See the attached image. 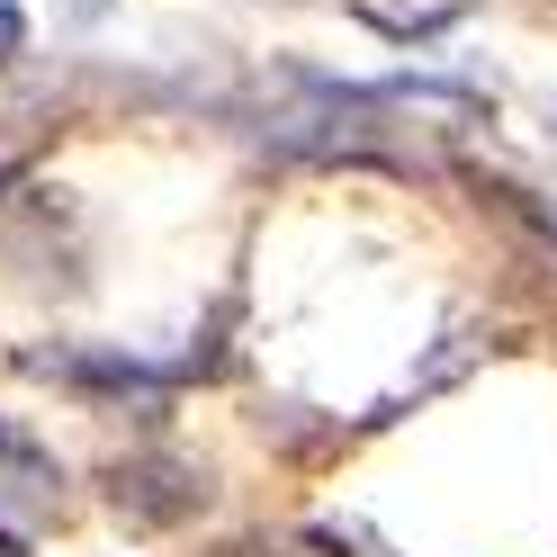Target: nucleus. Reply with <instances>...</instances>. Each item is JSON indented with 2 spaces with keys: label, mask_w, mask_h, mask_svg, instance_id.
Wrapping results in <instances>:
<instances>
[{
  "label": "nucleus",
  "mask_w": 557,
  "mask_h": 557,
  "mask_svg": "<svg viewBox=\"0 0 557 557\" xmlns=\"http://www.w3.org/2000/svg\"><path fill=\"white\" fill-rule=\"evenodd\" d=\"M117 485V512H135V521H189L198 504H207V476L189 468V459H162V449H145V459H117L109 468Z\"/></svg>",
  "instance_id": "nucleus-2"
},
{
  "label": "nucleus",
  "mask_w": 557,
  "mask_h": 557,
  "mask_svg": "<svg viewBox=\"0 0 557 557\" xmlns=\"http://www.w3.org/2000/svg\"><path fill=\"white\" fill-rule=\"evenodd\" d=\"M27 46V18H18V0H0V63H10Z\"/></svg>",
  "instance_id": "nucleus-5"
},
{
  "label": "nucleus",
  "mask_w": 557,
  "mask_h": 557,
  "mask_svg": "<svg viewBox=\"0 0 557 557\" xmlns=\"http://www.w3.org/2000/svg\"><path fill=\"white\" fill-rule=\"evenodd\" d=\"M495 198H504V207H512V216L531 225L540 243H557V198H531V189H504V181H495Z\"/></svg>",
  "instance_id": "nucleus-4"
},
{
  "label": "nucleus",
  "mask_w": 557,
  "mask_h": 557,
  "mask_svg": "<svg viewBox=\"0 0 557 557\" xmlns=\"http://www.w3.org/2000/svg\"><path fill=\"white\" fill-rule=\"evenodd\" d=\"M63 485V468H54V449L27 432V423H10V413H0V495H54Z\"/></svg>",
  "instance_id": "nucleus-3"
},
{
  "label": "nucleus",
  "mask_w": 557,
  "mask_h": 557,
  "mask_svg": "<svg viewBox=\"0 0 557 557\" xmlns=\"http://www.w3.org/2000/svg\"><path fill=\"white\" fill-rule=\"evenodd\" d=\"M0 557H27V540H18V531H10V521H0Z\"/></svg>",
  "instance_id": "nucleus-6"
},
{
  "label": "nucleus",
  "mask_w": 557,
  "mask_h": 557,
  "mask_svg": "<svg viewBox=\"0 0 557 557\" xmlns=\"http://www.w3.org/2000/svg\"><path fill=\"white\" fill-rule=\"evenodd\" d=\"M27 369L54 377V387H73L90 405H162L171 396V369L117 351V342H54V351H27Z\"/></svg>",
  "instance_id": "nucleus-1"
}]
</instances>
